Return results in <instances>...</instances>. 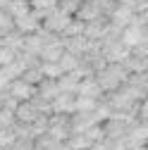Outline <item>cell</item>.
Returning a JSON list of instances; mask_svg holds the SVG:
<instances>
[{
  "instance_id": "6da1fadb",
  "label": "cell",
  "mask_w": 148,
  "mask_h": 150,
  "mask_svg": "<svg viewBox=\"0 0 148 150\" xmlns=\"http://www.w3.org/2000/svg\"><path fill=\"white\" fill-rule=\"evenodd\" d=\"M96 79H98L103 93H110V91H117L129 79V69L124 67V62H107L103 69L96 71Z\"/></svg>"
},
{
  "instance_id": "7a4b0ae2",
  "label": "cell",
  "mask_w": 148,
  "mask_h": 150,
  "mask_svg": "<svg viewBox=\"0 0 148 150\" xmlns=\"http://www.w3.org/2000/svg\"><path fill=\"white\" fill-rule=\"evenodd\" d=\"M72 17H74V14L65 12V10L58 5L55 10H50V12L43 17V29L50 31V33H60V36H62V31L67 29V24L72 22Z\"/></svg>"
},
{
  "instance_id": "3957f363",
  "label": "cell",
  "mask_w": 148,
  "mask_h": 150,
  "mask_svg": "<svg viewBox=\"0 0 148 150\" xmlns=\"http://www.w3.org/2000/svg\"><path fill=\"white\" fill-rule=\"evenodd\" d=\"M134 17H136V7H134V5L117 3L112 10H110L107 19H110V24H112V26H117V29H124L127 24H132V22H134Z\"/></svg>"
},
{
  "instance_id": "277c9868",
  "label": "cell",
  "mask_w": 148,
  "mask_h": 150,
  "mask_svg": "<svg viewBox=\"0 0 148 150\" xmlns=\"http://www.w3.org/2000/svg\"><path fill=\"white\" fill-rule=\"evenodd\" d=\"M14 29L22 31V33L41 31V29H43V17L36 12V10H29V12L22 14V17H14Z\"/></svg>"
},
{
  "instance_id": "5b68a950",
  "label": "cell",
  "mask_w": 148,
  "mask_h": 150,
  "mask_svg": "<svg viewBox=\"0 0 148 150\" xmlns=\"http://www.w3.org/2000/svg\"><path fill=\"white\" fill-rule=\"evenodd\" d=\"M50 110H53V115H74L77 112V93L62 91L58 98H53Z\"/></svg>"
},
{
  "instance_id": "8992f818",
  "label": "cell",
  "mask_w": 148,
  "mask_h": 150,
  "mask_svg": "<svg viewBox=\"0 0 148 150\" xmlns=\"http://www.w3.org/2000/svg\"><path fill=\"white\" fill-rule=\"evenodd\" d=\"M74 17H79L81 22H96V19H103L107 14H105V10L100 5V0H84Z\"/></svg>"
},
{
  "instance_id": "52a82bcc",
  "label": "cell",
  "mask_w": 148,
  "mask_h": 150,
  "mask_svg": "<svg viewBox=\"0 0 148 150\" xmlns=\"http://www.w3.org/2000/svg\"><path fill=\"white\" fill-rule=\"evenodd\" d=\"M7 91H10V96H14L19 103L31 100V98L36 96V86H33V83H29V81H24L22 76H17V79L7 86Z\"/></svg>"
},
{
  "instance_id": "ba28073f",
  "label": "cell",
  "mask_w": 148,
  "mask_h": 150,
  "mask_svg": "<svg viewBox=\"0 0 148 150\" xmlns=\"http://www.w3.org/2000/svg\"><path fill=\"white\" fill-rule=\"evenodd\" d=\"M77 96H88V98H98V100L105 96L103 88H100V83H98V79H96V74H93V76H84V79L79 81Z\"/></svg>"
},
{
  "instance_id": "9c48e42d",
  "label": "cell",
  "mask_w": 148,
  "mask_h": 150,
  "mask_svg": "<svg viewBox=\"0 0 148 150\" xmlns=\"http://www.w3.org/2000/svg\"><path fill=\"white\" fill-rule=\"evenodd\" d=\"M22 79H24V81H29V83H33V86H38V83L46 79V74H43L41 64H33V67H26V69H24Z\"/></svg>"
},
{
  "instance_id": "30bf717a",
  "label": "cell",
  "mask_w": 148,
  "mask_h": 150,
  "mask_svg": "<svg viewBox=\"0 0 148 150\" xmlns=\"http://www.w3.org/2000/svg\"><path fill=\"white\" fill-rule=\"evenodd\" d=\"M31 10V0H10V5H7V12L12 17H22Z\"/></svg>"
},
{
  "instance_id": "8fae6325",
  "label": "cell",
  "mask_w": 148,
  "mask_h": 150,
  "mask_svg": "<svg viewBox=\"0 0 148 150\" xmlns=\"http://www.w3.org/2000/svg\"><path fill=\"white\" fill-rule=\"evenodd\" d=\"M14 29V17L7 12V10H0V41Z\"/></svg>"
},
{
  "instance_id": "7c38bea8",
  "label": "cell",
  "mask_w": 148,
  "mask_h": 150,
  "mask_svg": "<svg viewBox=\"0 0 148 150\" xmlns=\"http://www.w3.org/2000/svg\"><path fill=\"white\" fill-rule=\"evenodd\" d=\"M60 5V0H31V10H36L41 17H46L50 10H55Z\"/></svg>"
},
{
  "instance_id": "4fadbf2b",
  "label": "cell",
  "mask_w": 148,
  "mask_h": 150,
  "mask_svg": "<svg viewBox=\"0 0 148 150\" xmlns=\"http://www.w3.org/2000/svg\"><path fill=\"white\" fill-rule=\"evenodd\" d=\"M98 98H88V96H77V112H93L98 107Z\"/></svg>"
},
{
  "instance_id": "5bb4252c",
  "label": "cell",
  "mask_w": 148,
  "mask_h": 150,
  "mask_svg": "<svg viewBox=\"0 0 148 150\" xmlns=\"http://www.w3.org/2000/svg\"><path fill=\"white\" fill-rule=\"evenodd\" d=\"M41 69L46 74V79H60L65 74L62 67H60V62H41Z\"/></svg>"
},
{
  "instance_id": "9a60e30c",
  "label": "cell",
  "mask_w": 148,
  "mask_h": 150,
  "mask_svg": "<svg viewBox=\"0 0 148 150\" xmlns=\"http://www.w3.org/2000/svg\"><path fill=\"white\" fill-rule=\"evenodd\" d=\"M81 3H84V0H60V7L65 12H69V14H77V10L81 7Z\"/></svg>"
},
{
  "instance_id": "2e32d148",
  "label": "cell",
  "mask_w": 148,
  "mask_h": 150,
  "mask_svg": "<svg viewBox=\"0 0 148 150\" xmlns=\"http://www.w3.org/2000/svg\"><path fill=\"white\" fill-rule=\"evenodd\" d=\"M88 150H112V145H110L107 141H98V143H93Z\"/></svg>"
},
{
  "instance_id": "e0dca14e",
  "label": "cell",
  "mask_w": 148,
  "mask_h": 150,
  "mask_svg": "<svg viewBox=\"0 0 148 150\" xmlns=\"http://www.w3.org/2000/svg\"><path fill=\"white\" fill-rule=\"evenodd\" d=\"M148 7V0H136V12H143Z\"/></svg>"
},
{
  "instance_id": "ac0fdd59",
  "label": "cell",
  "mask_w": 148,
  "mask_h": 150,
  "mask_svg": "<svg viewBox=\"0 0 148 150\" xmlns=\"http://www.w3.org/2000/svg\"><path fill=\"white\" fill-rule=\"evenodd\" d=\"M55 150H77V148H74V145H69V143L65 141V143H58V148H55Z\"/></svg>"
},
{
  "instance_id": "d6986e66",
  "label": "cell",
  "mask_w": 148,
  "mask_h": 150,
  "mask_svg": "<svg viewBox=\"0 0 148 150\" xmlns=\"http://www.w3.org/2000/svg\"><path fill=\"white\" fill-rule=\"evenodd\" d=\"M0 150H12V148H5V145H0Z\"/></svg>"
},
{
  "instance_id": "ffe728a7",
  "label": "cell",
  "mask_w": 148,
  "mask_h": 150,
  "mask_svg": "<svg viewBox=\"0 0 148 150\" xmlns=\"http://www.w3.org/2000/svg\"><path fill=\"white\" fill-rule=\"evenodd\" d=\"M146 41H148V24H146Z\"/></svg>"
}]
</instances>
